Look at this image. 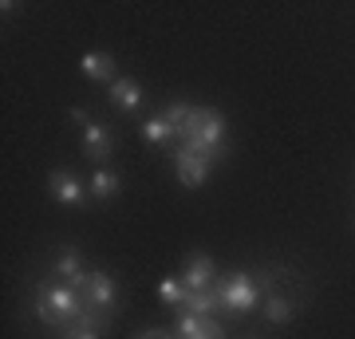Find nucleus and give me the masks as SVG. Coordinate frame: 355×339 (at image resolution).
Here are the masks:
<instances>
[{"label":"nucleus","instance_id":"14","mask_svg":"<svg viewBox=\"0 0 355 339\" xmlns=\"http://www.w3.org/2000/svg\"><path fill=\"white\" fill-rule=\"evenodd\" d=\"M87 189H91V198L107 201V198H114V193H119V189H123V177L114 174V170H107V166H99V170H95V174H91Z\"/></svg>","mask_w":355,"mask_h":339},{"label":"nucleus","instance_id":"6","mask_svg":"<svg viewBox=\"0 0 355 339\" xmlns=\"http://www.w3.org/2000/svg\"><path fill=\"white\" fill-rule=\"evenodd\" d=\"M48 189H51V198L60 201V205H83L87 193H91V189L83 186L71 170H51V174H48Z\"/></svg>","mask_w":355,"mask_h":339},{"label":"nucleus","instance_id":"10","mask_svg":"<svg viewBox=\"0 0 355 339\" xmlns=\"http://www.w3.org/2000/svg\"><path fill=\"white\" fill-rule=\"evenodd\" d=\"M79 67H83V76L95 79V83H107L111 87L114 79V55H107V51H87V55H79Z\"/></svg>","mask_w":355,"mask_h":339},{"label":"nucleus","instance_id":"16","mask_svg":"<svg viewBox=\"0 0 355 339\" xmlns=\"http://www.w3.org/2000/svg\"><path fill=\"white\" fill-rule=\"evenodd\" d=\"M186 296H190V288L182 284V277H166L162 284H158V300H162L166 308H186Z\"/></svg>","mask_w":355,"mask_h":339},{"label":"nucleus","instance_id":"5","mask_svg":"<svg viewBox=\"0 0 355 339\" xmlns=\"http://www.w3.org/2000/svg\"><path fill=\"white\" fill-rule=\"evenodd\" d=\"M79 296H83V304L95 308V312L119 308V284H114V277H107V272H87V284H83Z\"/></svg>","mask_w":355,"mask_h":339},{"label":"nucleus","instance_id":"13","mask_svg":"<svg viewBox=\"0 0 355 339\" xmlns=\"http://www.w3.org/2000/svg\"><path fill=\"white\" fill-rule=\"evenodd\" d=\"M111 103L119 111H139L142 107V87L135 79H114L111 83Z\"/></svg>","mask_w":355,"mask_h":339},{"label":"nucleus","instance_id":"3","mask_svg":"<svg viewBox=\"0 0 355 339\" xmlns=\"http://www.w3.org/2000/svg\"><path fill=\"white\" fill-rule=\"evenodd\" d=\"M40 296H44V304L51 308V315H55V324H60V327H67L71 320H79V315L87 312L83 296H79L76 288H67V284H55V288H40Z\"/></svg>","mask_w":355,"mask_h":339},{"label":"nucleus","instance_id":"12","mask_svg":"<svg viewBox=\"0 0 355 339\" xmlns=\"http://www.w3.org/2000/svg\"><path fill=\"white\" fill-rule=\"evenodd\" d=\"M55 277L64 280L67 288L83 292V284H87V268H83V261H79L76 252H64V257L55 261Z\"/></svg>","mask_w":355,"mask_h":339},{"label":"nucleus","instance_id":"17","mask_svg":"<svg viewBox=\"0 0 355 339\" xmlns=\"http://www.w3.org/2000/svg\"><path fill=\"white\" fill-rule=\"evenodd\" d=\"M292 312H296V308H292L288 296H277V292H272V296L265 300V320H272V324H288Z\"/></svg>","mask_w":355,"mask_h":339},{"label":"nucleus","instance_id":"4","mask_svg":"<svg viewBox=\"0 0 355 339\" xmlns=\"http://www.w3.org/2000/svg\"><path fill=\"white\" fill-rule=\"evenodd\" d=\"M170 158H174V170H178V182L186 189H198L209 182V162L214 158H205V154H193L186 150V146H178V150H170Z\"/></svg>","mask_w":355,"mask_h":339},{"label":"nucleus","instance_id":"20","mask_svg":"<svg viewBox=\"0 0 355 339\" xmlns=\"http://www.w3.org/2000/svg\"><path fill=\"white\" fill-rule=\"evenodd\" d=\"M135 339H182L178 331H166V327H150V331H142V336H135Z\"/></svg>","mask_w":355,"mask_h":339},{"label":"nucleus","instance_id":"11","mask_svg":"<svg viewBox=\"0 0 355 339\" xmlns=\"http://www.w3.org/2000/svg\"><path fill=\"white\" fill-rule=\"evenodd\" d=\"M64 339H103V312L87 308L79 320H71L64 327Z\"/></svg>","mask_w":355,"mask_h":339},{"label":"nucleus","instance_id":"21","mask_svg":"<svg viewBox=\"0 0 355 339\" xmlns=\"http://www.w3.org/2000/svg\"><path fill=\"white\" fill-rule=\"evenodd\" d=\"M67 119H71V123H79V126H87V111H83V107H71V111H67Z\"/></svg>","mask_w":355,"mask_h":339},{"label":"nucleus","instance_id":"18","mask_svg":"<svg viewBox=\"0 0 355 339\" xmlns=\"http://www.w3.org/2000/svg\"><path fill=\"white\" fill-rule=\"evenodd\" d=\"M182 312H190V315H214V312H217V296H214V288H209V292H190Z\"/></svg>","mask_w":355,"mask_h":339},{"label":"nucleus","instance_id":"8","mask_svg":"<svg viewBox=\"0 0 355 339\" xmlns=\"http://www.w3.org/2000/svg\"><path fill=\"white\" fill-rule=\"evenodd\" d=\"M214 280H217V268H214L209 257H202V252L190 257L186 268H182V284H186L190 292H209V288H214Z\"/></svg>","mask_w":355,"mask_h":339},{"label":"nucleus","instance_id":"1","mask_svg":"<svg viewBox=\"0 0 355 339\" xmlns=\"http://www.w3.org/2000/svg\"><path fill=\"white\" fill-rule=\"evenodd\" d=\"M198 134H193V142L186 146V150L193 154H205V158H221V134H225V119H221V111H214V107H198Z\"/></svg>","mask_w":355,"mask_h":339},{"label":"nucleus","instance_id":"7","mask_svg":"<svg viewBox=\"0 0 355 339\" xmlns=\"http://www.w3.org/2000/svg\"><path fill=\"white\" fill-rule=\"evenodd\" d=\"M174 331L182 339H225L221 324H217L214 315H190V312H178V324Z\"/></svg>","mask_w":355,"mask_h":339},{"label":"nucleus","instance_id":"19","mask_svg":"<svg viewBox=\"0 0 355 339\" xmlns=\"http://www.w3.org/2000/svg\"><path fill=\"white\" fill-rule=\"evenodd\" d=\"M190 111H193V107H190V103H170V107H166V119H170V123H174V130H178V126H182V123H186V119H190Z\"/></svg>","mask_w":355,"mask_h":339},{"label":"nucleus","instance_id":"9","mask_svg":"<svg viewBox=\"0 0 355 339\" xmlns=\"http://www.w3.org/2000/svg\"><path fill=\"white\" fill-rule=\"evenodd\" d=\"M111 150H114V134L107 130V126H99V123L83 126V154H87L91 162L103 166L107 158H111Z\"/></svg>","mask_w":355,"mask_h":339},{"label":"nucleus","instance_id":"2","mask_svg":"<svg viewBox=\"0 0 355 339\" xmlns=\"http://www.w3.org/2000/svg\"><path fill=\"white\" fill-rule=\"evenodd\" d=\"M214 296L217 308H233V312H249L257 304V284L249 272H233L225 280H214Z\"/></svg>","mask_w":355,"mask_h":339},{"label":"nucleus","instance_id":"15","mask_svg":"<svg viewBox=\"0 0 355 339\" xmlns=\"http://www.w3.org/2000/svg\"><path fill=\"white\" fill-rule=\"evenodd\" d=\"M142 139L154 142V146H166V142L178 139V130H174V123H170L166 114H150V119L142 123Z\"/></svg>","mask_w":355,"mask_h":339}]
</instances>
